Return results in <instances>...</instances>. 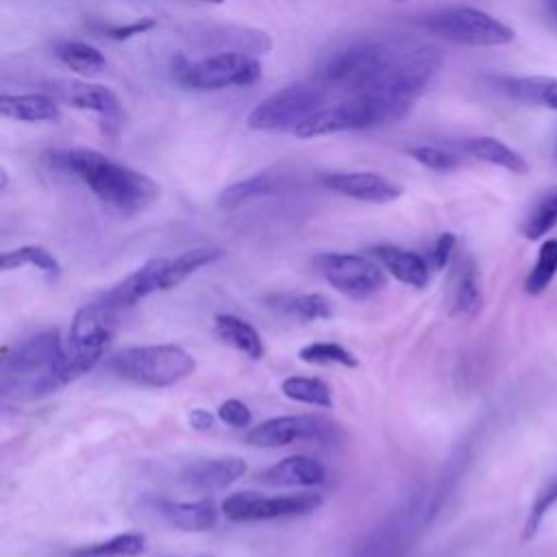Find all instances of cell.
I'll list each match as a JSON object with an SVG mask.
<instances>
[{"instance_id": "obj_1", "label": "cell", "mask_w": 557, "mask_h": 557, "mask_svg": "<svg viewBox=\"0 0 557 557\" xmlns=\"http://www.w3.org/2000/svg\"><path fill=\"white\" fill-rule=\"evenodd\" d=\"M442 65L437 48L409 39H370L335 50L315 72L329 94H374L416 104Z\"/></svg>"}, {"instance_id": "obj_2", "label": "cell", "mask_w": 557, "mask_h": 557, "mask_svg": "<svg viewBox=\"0 0 557 557\" xmlns=\"http://www.w3.org/2000/svg\"><path fill=\"white\" fill-rule=\"evenodd\" d=\"M44 161L78 178L109 211L137 215L159 198V185L144 172L117 163L94 148H63L44 154Z\"/></svg>"}, {"instance_id": "obj_3", "label": "cell", "mask_w": 557, "mask_h": 557, "mask_svg": "<svg viewBox=\"0 0 557 557\" xmlns=\"http://www.w3.org/2000/svg\"><path fill=\"white\" fill-rule=\"evenodd\" d=\"M91 368V361L70 352L67 342L57 331H46L2 357L0 389L13 398H41Z\"/></svg>"}, {"instance_id": "obj_4", "label": "cell", "mask_w": 557, "mask_h": 557, "mask_svg": "<svg viewBox=\"0 0 557 557\" xmlns=\"http://www.w3.org/2000/svg\"><path fill=\"white\" fill-rule=\"evenodd\" d=\"M220 257H222L220 248L196 246V248L183 250L176 257L150 259L144 265H139L135 272H131L126 278H122L117 285L102 292L100 298L113 305L115 309L124 311L126 307H133L137 300L154 292H165L181 285L196 270L213 263Z\"/></svg>"}, {"instance_id": "obj_5", "label": "cell", "mask_w": 557, "mask_h": 557, "mask_svg": "<svg viewBox=\"0 0 557 557\" xmlns=\"http://www.w3.org/2000/svg\"><path fill=\"white\" fill-rule=\"evenodd\" d=\"M411 109L413 104L396 98H385L374 94L346 96L333 104H324L305 124H300L294 135L300 139H313V137L344 133V131L374 128V126L392 124L407 117Z\"/></svg>"}, {"instance_id": "obj_6", "label": "cell", "mask_w": 557, "mask_h": 557, "mask_svg": "<svg viewBox=\"0 0 557 557\" xmlns=\"http://www.w3.org/2000/svg\"><path fill=\"white\" fill-rule=\"evenodd\" d=\"M107 368L135 385L170 387L194 374L196 359L174 344L131 346L115 352L107 361Z\"/></svg>"}, {"instance_id": "obj_7", "label": "cell", "mask_w": 557, "mask_h": 557, "mask_svg": "<svg viewBox=\"0 0 557 557\" xmlns=\"http://www.w3.org/2000/svg\"><path fill=\"white\" fill-rule=\"evenodd\" d=\"M172 78L191 91H220L228 87H248L261 78V63L257 57L239 50H226L189 61L176 54L170 61Z\"/></svg>"}, {"instance_id": "obj_8", "label": "cell", "mask_w": 557, "mask_h": 557, "mask_svg": "<svg viewBox=\"0 0 557 557\" xmlns=\"http://www.w3.org/2000/svg\"><path fill=\"white\" fill-rule=\"evenodd\" d=\"M329 91L320 83H294L287 85L261 102L248 113L246 124L252 131L265 133H296L313 113L326 104Z\"/></svg>"}, {"instance_id": "obj_9", "label": "cell", "mask_w": 557, "mask_h": 557, "mask_svg": "<svg viewBox=\"0 0 557 557\" xmlns=\"http://www.w3.org/2000/svg\"><path fill=\"white\" fill-rule=\"evenodd\" d=\"M422 26L440 39L472 48L507 46L516 37L513 28H509L505 22L474 7H453L437 11L426 15Z\"/></svg>"}, {"instance_id": "obj_10", "label": "cell", "mask_w": 557, "mask_h": 557, "mask_svg": "<svg viewBox=\"0 0 557 557\" xmlns=\"http://www.w3.org/2000/svg\"><path fill=\"white\" fill-rule=\"evenodd\" d=\"M311 265L337 292L363 300L385 287V272L379 263L363 255L322 252L315 255Z\"/></svg>"}, {"instance_id": "obj_11", "label": "cell", "mask_w": 557, "mask_h": 557, "mask_svg": "<svg viewBox=\"0 0 557 557\" xmlns=\"http://www.w3.org/2000/svg\"><path fill=\"white\" fill-rule=\"evenodd\" d=\"M320 507H322V496L311 492L263 496L259 492L244 490L224 498L222 513L233 522H259V520L305 516Z\"/></svg>"}, {"instance_id": "obj_12", "label": "cell", "mask_w": 557, "mask_h": 557, "mask_svg": "<svg viewBox=\"0 0 557 557\" xmlns=\"http://www.w3.org/2000/svg\"><path fill=\"white\" fill-rule=\"evenodd\" d=\"M54 94L67 102L74 109L91 111L98 115V124L102 135L117 137L126 122V111L115 96L104 85H91V83H61V87H54Z\"/></svg>"}, {"instance_id": "obj_13", "label": "cell", "mask_w": 557, "mask_h": 557, "mask_svg": "<svg viewBox=\"0 0 557 557\" xmlns=\"http://www.w3.org/2000/svg\"><path fill=\"white\" fill-rule=\"evenodd\" d=\"M329 422L318 416H278L263 420L246 433V444L257 448H278L302 440H322Z\"/></svg>"}, {"instance_id": "obj_14", "label": "cell", "mask_w": 557, "mask_h": 557, "mask_svg": "<svg viewBox=\"0 0 557 557\" xmlns=\"http://www.w3.org/2000/svg\"><path fill=\"white\" fill-rule=\"evenodd\" d=\"M322 185L339 196L376 205L392 202L403 194L394 181L379 172H331L322 176Z\"/></svg>"}, {"instance_id": "obj_15", "label": "cell", "mask_w": 557, "mask_h": 557, "mask_svg": "<svg viewBox=\"0 0 557 557\" xmlns=\"http://www.w3.org/2000/svg\"><path fill=\"white\" fill-rule=\"evenodd\" d=\"M246 474V463L239 457H213L187 463L181 470V481L200 492H218Z\"/></svg>"}, {"instance_id": "obj_16", "label": "cell", "mask_w": 557, "mask_h": 557, "mask_svg": "<svg viewBox=\"0 0 557 557\" xmlns=\"http://www.w3.org/2000/svg\"><path fill=\"white\" fill-rule=\"evenodd\" d=\"M324 466L307 455L285 457L257 474V481L270 487H311L324 483Z\"/></svg>"}, {"instance_id": "obj_17", "label": "cell", "mask_w": 557, "mask_h": 557, "mask_svg": "<svg viewBox=\"0 0 557 557\" xmlns=\"http://www.w3.org/2000/svg\"><path fill=\"white\" fill-rule=\"evenodd\" d=\"M494 85L516 102L557 111V78L553 76H498Z\"/></svg>"}, {"instance_id": "obj_18", "label": "cell", "mask_w": 557, "mask_h": 557, "mask_svg": "<svg viewBox=\"0 0 557 557\" xmlns=\"http://www.w3.org/2000/svg\"><path fill=\"white\" fill-rule=\"evenodd\" d=\"M152 507L159 513V518H163L170 527L181 531H207L218 520V509L209 498L191 503L157 498L152 500Z\"/></svg>"}, {"instance_id": "obj_19", "label": "cell", "mask_w": 557, "mask_h": 557, "mask_svg": "<svg viewBox=\"0 0 557 557\" xmlns=\"http://www.w3.org/2000/svg\"><path fill=\"white\" fill-rule=\"evenodd\" d=\"M448 305H450V313L457 318H472L479 313L483 305L481 274L476 263L470 257L459 259L455 265Z\"/></svg>"}, {"instance_id": "obj_20", "label": "cell", "mask_w": 557, "mask_h": 557, "mask_svg": "<svg viewBox=\"0 0 557 557\" xmlns=\"http://www.w3.org/2000/svg\"><path fill=\"white\" fill-rule=\"evenodd\" d=\"M374 257L383 263V268L398 278L400 283H407L411 287H426L429 283V263L424 257H420L418 252L398 248V246H376L372 248Z\"/></svg>"}, {"instance_id": "obj_21", "label": "cell", "mask_w": 557, "mask_h": 557, "mask_svg": "<svg viewBox=\"0 0 557 557\" xmlns=\"http://www.w3.org/2000/svg\"><path fill=\"white\" fill-rule=\"evenodd\" d=\"M0 113L17 122H57L61 109L48 94H2Z\"/></svg>"}, {"instance_id": "obj_22", "label": "cell", "mask_w": 557, "mask_h": 557, "mask_svg": "<svg viewBox=\"0 0 557 557\" xmlns=\"http://www.w3.org/2000/svg\"><path fill=\"white\" fill-rule=\"evenodd\" d=\"M459 148H461L463 154H468L476 161L503 168L507 172H513V174H527L529 172L527 159L520 152H516L513 148H509L505 141L496 139V137H485V135L468 137V139L459 141Z\"/></svg>"}, {"instance_id": "obj_23", "label": "cell", "mask_w": 557, "mask_h": 557, "mask_svg": "<svg viewBox=\"0 0 557 557\" xmlns=\"http://www.w3.org/2000/svg\"><path fill=\"white\" fill-rule=\"evenodd\" d=\"M215 333L218 337L233 346L235 350L244 352L250 359H261L265 348H263V339L257 333V329L252 324H248L246 320L233 315V313H218L213 320Z\"/></svg>"}, {"instance_id": "obj_24", "label": "cell", "mask_w": 557, "mask_h": 557, "mask_svg": "<svg viewBox=\"0 0 557 557\" xmlns=\"http://www.w3.org/2000/svg\"><path fill=\"white\" fill-rule=\"evenodd\" d=\"M276 189H278V178L270 172H259V174H252L248 178H242V181L224 187L218 196V207L222 211H235L242 205H248L257 198L274 194Z\"/></svg>"}, {"instance_id": "obj_25", "label": "cell", "mask_w": 557, "mask_h": 557, "mask_svg": "<svg viewBox=\"0 0 557 557\" xmlns=\"http://www.w3.org/2000/svg\"><path fill=\"white\" fill-rule=\"evenodd\" d=\"M265 302L272 309L298 320H326L333 315L331 302L322 294H274L268 296Z\"/></svg>"}, {"instance_id": "obj_26", "label": "cell", "mask_w": 557, "mask_h": 557, "mask_svg": "<svg viewBox=\"0 0 557 557\" xmlns=\"http://www.w3.org/2000/svg\"><path fill=\"white\" fill-rule=\"evenodd\" d=\"M54 54L63 65H67L70 70L83 76H96L107 67L104 54L87 41H78V39L59 41L54 46Z\"/></svg>"}, {"instance_id": "obj_27", "label": "cell", "mask_w": 557, "mask_h": 557, "mask_svg": "<svg viewBox=\"0 0 557 557\" xmlns=\"http://www.w3.org/2000/svg\"><path fill=\"white\" fill-rule=\"evenodd\" d=\"M409 513L411 511H403L392 520H387V524L381 527L368 540V544L357 550L355 557H396L405 535L409 533Z\"/></svg>"}, {"instance_id": "obj_28", "label": "cell", "mask_w": 557, "mask_h": 557, "mask_svg": "<svg viewBox=\"0 0 557 557\" xmlns=\"http://www.w3.org/2000/svg\"><path fill=\"white\" fill-rule=\"evenodd\" d=\"M555 226H557V187L548 189L542 198H537V202L524 215L520 224V233L522 237L537 242L546 237Z\"/></svg>"}, {"instance_id": "obj_29", "label": "cell", "mask_w": 557, "mask_h": 557, "mask_svg": "<svg viewBox=\"0 0 557 557\" xmlns=\"http://www.w3.org/2000/svg\"><path fill=\"white\" fill-rule=\"evenodd\" d=\"M24 265H33V268L41 270L44 274H48L50 278H57L61 274V263L44 246L28 244V246H22L15 250H7L0 257L2 270H15V268H24Z\"/></svg>"}, {"instance_id": "obj_30", "label": "cell", "mask_w": 557, "mask_h": 557, "mask_svg": "<svg viewBox=\"0 0 557 557\" xmlns=\"http://www.w3.org/2000/svg\"><path fill=\"white\" fill-rule=\"evenodd\" d=\"M281 392L296 403L313 407H333L331 387L318 376H287L281 383Z\"/></svg>"}, {"instance_id": "obj_31", "label": "cell", "mask_w": 557, "mask_h": 557, "mask_svg": "<svg viewBox=\"0 0 557 557\" xmlns=\"http://www.w3.org/2000/svg\"><path fill=\"white\" fill-rule=\"evenodd\" d=\"M555 276H557V239H546L540 246L537 259L524 278V292L529 296H540L548 289Z\"/></svg>"}, {"instance_id": "obj_32", "label": "cell", "mask_w": 557, "mask_h": 557, "mask_svg": "<svg viewBox=\"0 0 557 557\" xmlns=\"http://www.w3.org/2000/svg\"><path fill=\"white\" fill-rule=\"evenodd\" d=\"M146 548V537L141 533H120L104 542L85 546L76 550V557H137Z\"/></svg>"}, {"instance_id": "obj_33", "label": "cell", "mask_w": 557, "mask_h": 557, "mask_svg": "<svg viewBox=\"0 0 557 557\" xmlns=\"http://www.w3.org/2000/svg\"><path fill=\"white\" fill-rule=\"evenodd\" d=\"M298 359L305 363H313V366H344V368L359 366L357 357L350 350H346L344 346L333 344V342L307 344L298 350Z\"/></svg>"}, {"instance_id": "obj_34", "label": "cell", "mask_w": 557, "mask_h": 557, "mask_svg": "<svg viewBox=\"0 0 557 557\" xmlns=\"http://www.w3.org/2000/svg\"><path fill=\"white\" fill-rule=\"evenodd\" d=\"M405 152L413 161H418L420 165H424L426 170H433V172H453L463 165V159L457 152H450L442 146H431V144L409 146Z\"/></svg>"}, {"instance_id": "obj_35", "label": "cell", "mask_w": 557, "mask_h": 557, "mask_svg": "<svg viewBox=\"0 0 557 557\" xmlns=\"http://www.w3.org/2000/svg\"><path fill=\"white\" fill-rule=\"evenodd\" d=\"M557 505V474L546 481V485L537 492L533 505L529 507V513H527V520H524V529H522V540H531L535 537L537 529L542 527L544 518L548 516V511Z\"/></svg>"}, {"instance_id": "obj_36", "label": "cell", "mask_w": 557, "mask_h": 557, "mask_svg": "<svg viewBox=\"0 0 557 557\" xmlns=\"http://www.w3.org/2000/svg\"><path fill=\"white\" fill-rule=\"evenodd\" d=\"M218 418L228 424V426H235V429H244V426H250L252 422V411L248 409L246 403L237 400V398H228L224 400L220 407H218Z\"/></svg>"}, {"instance_id": "obj_37", "label": "cell", "mask_w": 557, "mask_h": 557, "mask_svg": "<svg viewBox=\"0 0 557 557\" xmlns=\"http://www.w3.org/2000/svg\"><path fill=\"white\" fill-rule=\"evenodd\" d=\"M154 26H157V20H154V17H139V20H135V22H131V24L107 26L104 33H107V37L122 41V39H131V37H135V35H141V33L154 28Z\"/></svg>"}, {"instance_id": "obj_38", "label": "cell", "mask_w": 557, "mask_h": 557, "mask_svg": "<svg viewBox=\"0 0 557 557\" xmlns=\"http://www.w3.org/2000/svg\"><path fill=\"white\" fill-rule=\"evenodd\" d=\"M455 244H457V237L453 233H442L429 255V261L435 270H442L448 265L450 257H453V250H455Z\"/></svg>"}, {"instance_id": "obj_39", "label": "cell", "mask_w": 557, "mask_h": 557, "mask_svg": "<svg viewBox=\"0 0 557 557\" xmlns=\"http://www.w3.org/2000/svg\"><path fill=\"white\" fill-rule=\"evenodd\" d=\"M189 426L191 429H196V431H209L213 424H215V418H213V413H209L207 409H191V413H189Z\"/></svg>"}, {"instance_id": "obj_40", "label": "cell", "mask_w": 557, "mask_h": 557, "mask_svg": "<svg viewBox=\"0 0 557 557\" xmlns=\"http://www.w3.org/2000/svg\"><path fill=\"white\" fill-rule=\"evenodd\" d=\"M9 187V172L7 168H0V191H7Z\"/></svg>"}, {"instance_id": "obj_41", "label": "cell", "mask_w": 557, "mask_h": 557, "mask_svg": "<svg viewBox=\"0 0 557 557\" xmlns=\"http://www.w3.org/2000/svg\"><path fill=\"white\" fill-rule=\"evenodd\" d=\"M548 13L553 15V20L557 24V0H548Z\"/></svg>"}, {"instance_id": "obj_42", "label": "cell", "mask_w": 557, "mask_h": 557, "mask_svg": "<svg viewBox=\"0 0 557 557\" xmlns=\"http://www.w3.org/2000/svg\"><path fill=\"white\" fill-rule=\"evenodd\" d=\"M200 2H215V4H220L222 0H200Z\"/></svg>"}, {"instance_id": "obj_43", "label": "cell", "mask_w": 557, "mask_h": 557, "mask_svg": "<svg viewBox=\"0 0 557 557\" xmlns=\"http://www.w3.org/2000/svg\"><path fill=\"white\" fill-rule=\"evenodd\" d=\"M392 2H407V0H392Z\"/></svg>"}]
</instances>
